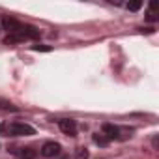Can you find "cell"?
<instances>
[{
    "mask_svg": "<svg viewBox=\"0 0 159 159\" xmlns=\"http://www.w3.org/2000/svg\"><path fill=\"white\" fill-rule=\"evenodd\" d=\"M6 131H8V135H11V137H30V135L36 133V129H34L32 125H28V124H21V122H13V124H10V125L6 127Z\"/></svg>",
    "mask_w": 159,
    "mask_h": 159,
    "instance_id": "1",
    "label": "cell"
},
{
    "mask_svg": "<svg viewBox=\"0 0 159 159\" xmlns=\"http://www.w3.org/2000/svg\"><path fill=\"white\" fill-rule=\"evenodd\" d=\"M58 127H60V131H62L64 135H69V137H75V135H77V124H75V120H71V118H62V120H58Z\"/></svg>",
    "mask_w": 159,
    "mask_h": 159,
    "instance_id": "2",
    "label": "cell"
},
{
    "mask_svg": "<svg viewBox=\"0 0 159 159\" xmlns=\"http://www.w3.org/2000/svg\"><path fill=\"white\" fill-rule=\"evenodd\" d=\"M60 150H62V148H60L58 142L49 140V142H45V144L41 146V152H39V153H41L43 157H49V159H51V157H56V155L60 153Z\"/></svg>",
    "mask_w": 159,
    "mask_h": 159,
    "instance_id": "3",
    "label": "cell"
},
{
    "mask_svg": "<svg viewBox=\"0 0 159 159\" xmlns=\"http://www.w3.org/2000/svg\"><path fill=\"white\" fill-rule=\"evenodd\" d=\"M2 26H4V30H8V34H17V32H21L23 25L11 17H2Z\"/></svg>",
    "mask_w": 159,
    "mask_h": 159,
    "instance_id": "4",
    "label": "cell"
},
{
    "mask_svg": "<svg viewBox=\"0 0 159 159\" xmlns=\"http://www.w3.org/2000/svg\"><path fill=\"white\" fill-rule=\"evenodd\" d=\"M19 34H21L25 39H38V38H39V30H38L36 26H30V25H23Z\"/></svg>",
    "mask_w": 159,
    "mask_h": 159,
    "instance_id": "5",
    "label": "cell"
},
{
    "mask_svg": "<svg viewBox=\"0 0 159 159\" xmlns=\"http://www.w3.org/2000/svg\"><path fill=\"white\" fill-rule=\"evenodd\" d=\"M101 135H105L109 140L118 139V125H114V124H103V127H101Z\"/></svg>",
    "mask_w": 159,
    "mask_h": 159,
    "instance_id": "6",
    "label": "cell"
},
{
    "mask_svg": "<svg viewBox=\"0 0 159 159\" xmlns=\"http://www.w3.org/2000/svg\"><path fill=\"white\" fill-rule=\"evenodd\" d=\"M21 159H36V150L34 148H19L15 152Z\"/></svg>",
    "mask_w": 159,
    "mask_h": 159,
    "instance_id": "7",
    "label": "cell"
},
{
    "mask_svg": "<svg viewBox=\"0 0 159 159\" xmlns=\"http://www.w3.org/2000/svg\"><path fill=\"white\" fill-rule=\"evenodd\" d=\"M23 41H26V39H25L19 32H17V34H8V36L4 38V43H6V45H15V43H23Z\"/></svg>",
    "mask_w": 159,
    "mask_h": 159,
    "instance_id": "8",
    "label": "cell"
},
{
    "mask_svg": "<svg viewBox=\"0 0 159 159\" xmlns=\"http://www.w3.org/2000/svg\"><path fill=\"white\" fill-rule=\"evenodd\" d=\"M94 142H96V144H99V146H109V142H111V140H109L105 135L96 133V135H94Z\"/></svg>",
    "mask_w": 159,
    "mask_h": 159,
    "instance_id": "9",
    "label": "cell"
},
{
    "mask_svg": "<svg viewBox=\"0 0 159 159\" xmlns=\"http://www.w3.org/2000/svg\"><path fill=\"white\" fill-rule=\"evenodd\" d=\"M146 19H148L150 23H155V21H157V13H155V4H150V10H148V13H146Z\"/></svg>",
    "mask_w": 159,
    "mask_h": 159,
    "instance_id": "10",
    "label": "cell"
},
{
    "mask_svg": "<svg viewBox=\"0 0 159 159\" xmlns=\"http://www.w3.org/2000/svg\"><path fill=\"white\" fill-rule=\"evenodd\" d=\"M0 109H4V111H11V112H15V111H17V107H15V105H11L10 101H2V99H0Z\"/></svg>",
    "mask_w": 159,
    "mask_h": 159,
    "instance_id": "11",
    "label": "cell"
},
{
    "mask_svg": "<svg viewBox=\"0 0 159 159\" xmlns=\"http://www.w3.org/2000/svg\"><path fill=\"white\" fill-rule=\"evenodd\" d=\"M140 6H142V2H140V0H137V2H129L127 4V10L129 11H137V10H140Z\"/></svg>",
    "mask_w": 159,
    "mask_h": 159,
    "instance_id": "12",
    "label": "cell"
},
{
    "mask_svg": "<svg viewBox=\"0 0 159 159\" xmlns=\"http://www.w3.org/2000/svg\"><path fill=\"white\" fill-rule=\"evenodd\" d=\"M77 159H88L86 148H79V150H77Z\"/></svg>",
    "mask_w": 159,
    "mask_h": 159,
    "instance_id": "13",
    "label": "cell"
}]
</instances>
